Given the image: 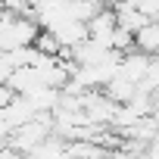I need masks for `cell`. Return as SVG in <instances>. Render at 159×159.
Masks as SVG:
<instances>
[{"mask_svg": "<svg viewBox=\"0 0 159 159\" xmlns=\"http://www.w3.org/2000/svg\"><path fill=\"white\" fill-rule=\"evenodd\" d=\"M137 44L150 53H159V22H147L140 31H137Z\"/></svg>", "mask_w": 159, "mask_h": 159, "instance_id": "6da1fadb", "label": "cell"}]
</instances>
